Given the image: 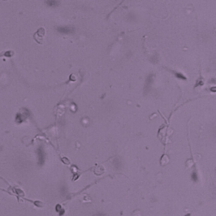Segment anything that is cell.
<instances>
[{"mask_svg": "<svg viewBox=\"0 0 216 216\" xmlns=\"http://www.w3.org/2000/svg\"><path fill=\"white\" fill-rule=\"evenodd\" d=\"M45 33H46V30H45L44 28H40L39 30L36 31V33H35L34 35V38L35 40H36V41H37L38 43H42V41H43V37H44L45 36Z\"/></svg>", "mask_w": 216, "mask_h": 216, "instance_id": "obj_1", "label": "cell"}, {"mask_svg": "<svg viewBox=\"0 0 216 216\" xmlns=\"http://www.w3.org/2000/svg\"><path fill=\"white\" fill-rule=\"evenodd\" d=\"M170 71L172 72V73H175V76L177 77V78H178V79H184V80H186V79H187V78H186V77H185V76H184L183 73H177V72L172 71V70H170Z\"/></svg>", "mask_w": 216, "mask_h": 216, "instance_id": "obj_2", "label": "cell"}]
</instances>
